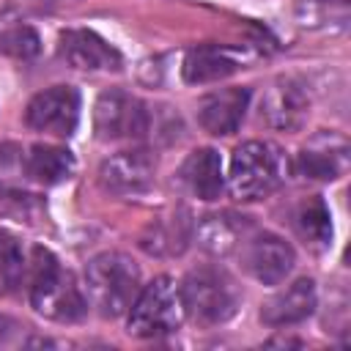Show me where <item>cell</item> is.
<instances>
[{"label":"cell","mask_w":351,"mask_h":351,"mask_svg":"<svg viewBox=\"0 0 351 351\" xmlns=\"http://www.w3.org/2000/svg\"><path fill=\"white\" fill-rule=\"evenodd\" d=\"M315 304H318L315 282L310 277H299L263 302L261 321L271 329L293 326V324H302L304 318H310L315 313Z\"/></svg>","instance_id":"obj_11"},{"label":"cell","mask_w":351,"mask_h":351,"mask_svg":"<svg viewBox=\"0 0 351 351\" xmlns=\"http://www.w3.org/2000/svg\"><path fill=\"white\" fill-rule=\"evenodd\" d=\"M151 107L126 93L123 88H107L93 104V132L101 143L115 140H143L148 137Z\"/></svg>","instance_id":"obj_6"},{"label":"cell","mask_w":351,"mask_h":351,"mask_svg":"<svg viewBox=\"0 0 351 351\" xmlns=\"http://www.w3.org/2000/svg\"><path fill=\"white\" fill-rule=\"evenodd\" d=\"M58 52L71 69L82 71H118L123 63L121 52L93 30H66Z\"/></svg>","instance_id":"obj_10"},{"label":"cell","mask_w":351,"mask_h":351,"mask_svg":"<svg viewBox=\"0 0 351 351\" xmlns=\"http://www.w3.org/2000/svg\"><path fill=\"white\" fill-rule=\"evenodd\" d=\"M252 225L247 217H239L233 211H222V214H208L197 222V230H195V239L197 244L217 255V258H225L230 252H239L241 241L250 236Z\"/></svg>","instance_id":"obj_15"},{"label":"cell","mask_w":351,"mask_h":351,"mask_svg":"<svg viewBox=\"0 0 351 351\" xmlns=\"http://www.w3.org/2000/svg\"><path fill=\"white\" fill-rule=\"evenodd\" d=\"M346 170V143L335 145H310L296 156V173L304 178H315V181H332L340 178V173Z\"/></svg>","instance_id":"obj_18"},{"label":"cell","mask_w":351,"mask_h":351,"mask_svg":"<svg viewBox=\"0 0 351 351\" xmlns=\"http://www.w3.org/2000/svg\"><path fill=\"white\" fill-rule=\"evenodd\" d=\"M80 121V93L71 85H52L38 90L25 110V123L36 132L69 137Z\"/></svg>","instance_id":"obj_7"},{"label":"cell","mask_w":351,"mask_h":351,"mask_svg":"<svg viewBox=\"0 0 351 351\" xmlns=\"http://www.w3.org/2000/svg\"><path fill=\"white\" fill-rule=\"evenodd\" d=\"M178 181L200 200H217L225 189V176H222V159L214 148H197L192 151L181 167H178Z\"/></svg>","instance_id":"obj_16"},{"label":"cell","mask_w":351,"mask_h":351,"mask_svg":"<svg viewBox=\"0 0 351 351\" xmlns=\"http://www.w3.org/2000/svg\"><path fill=\"white\" fill-rule=\"evenodd\" d=\"M307 107H310V99L299 82L277 80V82H271V88L261 99V121L271 129L293 132L304 123Z\"/></svg>","instance_id":"obj_13"},{"label":"cell","mask_w":351,"mask_h":351,"mask_svg":"<svg viewBox=\"0 0 351 351\" xmlns=\"http://www.w3.org/2000/svg\"><path fill=\"white\" fill-rule=\"evenodd\" d=\"M296 228L315 247H329L332 244V217H329V208L321 197H310L307 203L299 206Z\"/></svg>","instance_id":"obj_20"},{"label":"cell","mask_w":351,"mask_h":351,"mask_svg":"<svg viewBox=\"0 0 351 351\" xmlns=\"http://www.w3.org/2000/svg\"><path fill=\"white\" fill-rule=\"evenodd\" d=\"M239 255H241L244 269H247L258 282H263V285H280V282L291 274V269H293V263H296L293 247H291L282 236L269 233V230H263V233H250V236L241 241Z\"/></svg>","instance_id":"obj_8"},{"label":"cell","mask_w":351,"mask_h":351,"mask_svg":"<svg viewBox=\"0 0 351 351\" xmlns=\"http://www.w3.org/2000/svg\"><path fill=\"white\" fill-rule=\"evenodd\" d=\"M285 173L288 159L280 145L269 140H250L230 156L228 189L236 200H261L285 181Z\"/></svg>","instance_id":"obj_4"},{"label":"cell","mask_w":351,"mask_h":351,"mask_svg":"<svg viewBox=\"0 0 351 351\" xmlns=\"http://www.w3.org/2000/svg\"><path fill=\"white\" fill-rule=\"evenodd\" d=\"M181 321H184V304L178 285L173 277L162 274L140 288L137 299L129 307L126 326L134 337H162L176 332Z\"/></svg>","instance_id":"obj_5"},{"label":"cell","mask_w":351,"mask_h":351,"mask_svg":"<svg viewBox=\"0 0 351 351\" xmlns=\"http://www.w3.org/2000/svg\"><path fill=\"white\" fill-rule=\"evenodd\" d=\"M27 271V261L22 252V244L8 230H0V296L16 291Z\"/></svg>","instance_id":"obj_21"},{"label":"cell","mask_w":351,"mask_h":351,"mask_svg":"<svg viewBox=\"0 0 351 351\" xmlns=\"http://www.w3.org/2000/svg\"><path fill=\"white\" fill-rule=\"evenodd\" d=\"M0 47H3L8 55H14V58L27 60V58L38 55V36H36L30 27L19 25V27H11V30H5V33L0 36Z\"/></svg>","instance_id":"obj_22"},{"label":"cell","mask_w":351,"mask_h":351,"mask_svg":"<svg viewBox=\"0 0 351 351\" xmlns=\"http://www.w3.org/2000/svg\"><path fill=\"white\" fill-rule=\"evenodd\" d=\"M140 288V266L126 252L110 250L90 258L85 266V299L104 318L129 313Z\"/></svg>","instance_id":"obj_1"},{"label":"cell","mask_w":351,"mask_h":351,"mask_svg":"<svg viewBox=\"0 0 351 351\" xmlns=\"http://www.w3.org/2000/svg\"><path fill=\"white\" fill-rule=\"evenodd\" d=\"M30 304L36 313H41L44 318L58 321V324L80 321L88 310V299L82 296L74 277L69 271H63L58 258L44 247H33Z\"/></svg>","instance_id":"obj_2"},{"label":"cell","mask_w":351,"mask_h":351,"mask_svg":"<svg viewBox=\"0 0 351 351\" xmlns=\"http://www.w3.org/2000/svg\"><path fill=\"white\" fill-rule=\"evenodd\" d=\"M239 69H241V58L230 47L200 44L184 55L181 77L189 85H208V82H219V80L236 74Z\"/></svg>","instance_id":"obj_14"},{"label":"cell","mask_w":351,"mask_h":351,"mask_svg":"<svg viewBox=\"0 0 351 351\" xmlns=\"http://www.w3.org/2000/svg\"><path fill=\"white\" fill-rule=\"evenodd\" d=\"M156 173V159L145 148H132V151H118L107 156L99 167V184L110 195H143L154 184Z\"/></svg>","instance_id":"obj_9"},{"label":"cell","mask_w":351,"mask_h":351,"mask_svg":"<svg viewBox=\"0 0 351 351\" xmlns=\"http://www.w3.org/2000/svg\"><path fill=\"white\" fill-rule=\"evenodd\" d=\"M22 167H25L27 178H33L36 184L52 186V184H60V181L74 176V156H71L69 148L49 145V143H36V145L27 148V154L22 159Z\"/></svg>","instance_id":"obj_17"},{"label":"cell","mask_w":351,"mask_h":351,"mask_svg":"<svg viewBox=\"0 0 351 351\" xmlns=\"http://www.w3.org/2000/svg\"><path fill=\"white\" fill-rule=\"evenodd\" d=\"M184 315L203 326H217L230 321L241 307V291L236 280L222 266L189 269L178 285Z\"/></svg>","instance_id":"obj_3"},{"label":"cell","mask_w":351,"mask_h":351,"mask_svg":"<svg viewBox=\"0 0 351 351\" xmlns=\"http://www.w3.org/2000/svg\"><path fill=\"white\" fill-rule=\"evenodd\" d=\"M25 326L19 321H14L11 315H3L0 313V346H16L22 343L25 346Z\"/></svg>","instance_id":"obj_23"},{"label":"cell","mask_w":351,"mask_h":351,"mask_svg":"<svg viewBox=\"0 0 351 351\" xmlns=\"http://www.w3.org/2000/svg\"><path fill=\"white\" fill-rule=\"evenodd\" d=\"M186 236H189V222L181 219L178 214L173 217H162L156 219L140 239V247L148 255L165 258V255H178L186 247Z\"/></svg>","instance_id":"obj_19"},{"label":"cell","mask_w":351,"mask_h":351,"mask_svg":"<svg viewBox=\"0 0 351 351\" xmlns=\"http://www.w3.org/2000/svg\"><path fill=\"white\" fill-rule=\"evenodd\" d=\"M247 107H250V88H219L200 99L197 123L214 137H228L241 126Z\"/></svg>","instance_id":"obj_12"}]
</instances>
